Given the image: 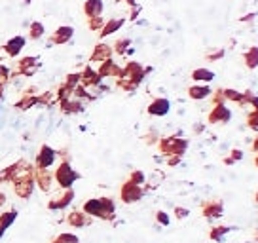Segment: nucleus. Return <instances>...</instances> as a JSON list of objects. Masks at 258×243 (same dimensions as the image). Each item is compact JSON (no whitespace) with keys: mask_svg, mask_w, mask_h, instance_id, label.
Wrapping results in <instances>:
<instances>
[{"mask_svg":"<svg viewBox=\"0 0 258 243\" xmlns=\"http://www.w3.org/2000/svg\"><path fill=\"white\" fill-rule=\"evenodd\" d=\"M82 211L89 215L91 219H101L106 222H112L116 219V203L112 198H89L84 202Z\"/></svg>","mask_w":258,"mask_h":243,"instance_id":"obj_1","label":"nucleus"},{"mask_svg":"<svg viewBox=\"0 0 258 243\" xmlns=\"http://www.w3.org/2000/svg\"><path fill=\"white\" fill-rule=\"evenodd\" d=\"M146 73H150V69H145L137 61H129L127 65L121 69V74L116 80V86L123 91H135L139 88V84L145 80Z\"/></svg>","mask_w":258,"mask_h":243,"instance_id":"obj_2","label":"nucleus"},{"mask_svg":"<svg viewBox=\"0 0 258 243\" xmlns=\"http://www.w3.org/2000/svg\"><path fill=\"white\" fill-rule=\"evenodd\" d=\"M80 173L74 169L71 158H63L61 162L57 163L55 171H53V180L57 183V187L67 190V188H73L76 180H80Z\"/></svg>","mask_w":258,"mask_h":243,"instance_id":"obj_3","label":"nucleus"},{"mask_svg":"<svg viewBox=\"0 0 258 243\" xmlns=\"http://www.w3.org/2000/svg\"><path fill=\"white\" fill-rule=\"evenodd\" d=\"M12 185H14V192H16L17 198L29 200L32 196V192H34V188H36V183H34V165L29 163V165L12 180Z\"/></svg>","mask_w":258,"mask_h":243,"instance_id":"obj_4","label":"nucleus"},{"mask_svg":"<svg viewBox=\"0 0 258 243\" xmlns=\"http://www.w3.org/2000/svg\"><path fill=\"white\" fill-rule=\"evenodd\" d=\"M188 139H182V137H177V135H171V137H160L158 141V148H160V152L165 158L167 156H184V152L188 150Z\"/></svg>","mask_w":258,"mask_h":243,"instance_id":"obj_5","label":"nucleus"},{"mask_svg":"<svg viewBox=\"0 0 258 243\" xmlns=\"http://www.w3.org/2000/svg\"><path fill=\"white\" fill-rule=\"evenodd\" d=\"M146 194V188L141 187V185H135L131 180H125L120 188V200L125 205H131V203H137L141 202Z\"/></svg>","mask_w":258,"mask_h":243,"instance_id":"obj_6","label":"nucleus"},{"mask_svg":"<svg viewBox=\"0 0 258 243\" xmlns=\"http://www.w3.org/2000/svg\"><path fill=\"white\" fill-rule=\"evenodd\" d=\"M38 69H40V61H38V57L34 55H27V57H21L19 61H17V67L16 71H12V78L14 76H34V74L38 73Z\"/></svg>","mask_w":258,"mask_h":243,"instance_id":"obj_7","label":"nucleus"},{"mask_svg":"<svg viewBox=\"0 0 258 243\" xmlns=\"http://www.w3.org/2000/svg\"><path fill=\"white\" fill-rule=\"evenodd\" d=\"M57 160V150L49 145H42L36 152V158H34V167H42V169H49L55 165Z\"/></svg>","mask_w":258,"mask_h":243,"instance_id":"obj_8","label":"nucleus"},{"mask_svg":"<svg viewBox=\"0 0 258 243\" xmlns=\"http://www.w3.org/2000/svg\"><path fill=\"white\" fill-rule=\"evenodd\" d=\"M34 183H36V188H40V192L49 194L51 187H53V173L49 169L34 167Z\"/></svg>","mask_w":258,"mask_h":243,"instance_id":"obj_9","label":"nucleus"},{"mask_svg":"<svg viewBox=\"0 0 258 243\" xmlns=\"http://www.w3.org/2000/svg\"><path fill=\"white\" fill-rule=\"evenodd\" d=\"M73 36H74L73 27L71 25H61L49 36V46H64V44H69V42L73 40Z\"/></svg>","mask_w":258,"mask_h":243,"instance_id":"obj_10","label":"nucleus"},{"mask_svg":"<svg viewBox=\"0 0 258 243\" xmlns=\"http://www.w3.org/2000/svg\"><path fill=\"white\" fill-rule=\"evenodd\" d=\"M25 46H27V38L21 36V34H17V36H12L10 40L4 42L2 49H4V53H6L8 57L16 59V57L21 55V51H23Z\"/></svg>","mask_w":258,"mask_h":243,"instance_id":"obj_11","label":"nucleus"},{"mask_svg":"<svg viewBox=\"0 0 258 243\" xmlns=\"http://www.w3.org/2000/svg\"><path fill=\"white\" fill-rule=\"evenodd\" d=\"M202 215L207 220L220 219L224 215V203L220 202V200H209V202H205L202 205Z\"/></svg>","mask_w":258,"mask_h":243,"instance_id":"obj_12","label":"nucleus"},{"mask_svg":"<svg viewBox=\"0 0 258 243\" xmlns=\"http://www.w3.org/2000/svg\"><path fill=\"white\" fill-rule=\"evenodd\" d=\"M29 165L27 160H17L16 163H12L8 167H4V169H0V185H4V183H12L14 178L21 173Z\"/></svg>","mask_w":258,"mask_h":243,"instance_id":"obj_13","label":"nucleus"},{"mask_svg":"<svg viewBox=\"0 0 258 243\" xmlns=\"http://www.w3.org/2000/svg\"><path fill=\"white\" fill-rule=\"evenodd\" d=\"M74 200V188H67L63 190V194L59 196V198H51L48 202V209L49 211H63L67 209Z\"/></svg>","mask_w":258,"mask_h":243,"instance_id":"obj_14","label":"nucleus"},{"mask_svg":"<svg viewBox=\"0 0 258 243\" xmlns=\"http://www.w3.org/2000/svg\"><path fill=\"white\" fill-rule=\"evenodd\" d=\"M230 120H232V110L226 105H215L213 110L209 112V116H207V122L213 124V126H217V124H228Z\"/></svg>","mask_w":258,"mask_h":243,"instance_id":"obj_15","label":"nucleus"},{"mask_svg":"<svg viewBox=\"0 0 258 243\" xmlns=\"http://www.w3.org/2000/svg\"><path fill=\"white\" fill-rule=\"evenodd\" d=\"M32 106H38V93H36V88L27 89L23 95H21V99L14 105V108L23 112V110H29Z\"/></svg>","mask_w":258,"mask_h":243,"instance_id":"obj_16","label":"nucleus"},{"mask_svg":"<svg viewBox=\"0 0 258 243\" xmlns=\"http://www.w3.org/2000/svg\"><path fill=\"white\" fill-rule=\"evenodd\" d=\"M114 53L112 46H108L105 42H99L93 51H91V55H89V63H103L106 59H110Z\"/></svg>","mask_w":258,"mask_h":243,"instance_id":"obj_17","label":"nucleus"},{"mask_svg":"<svg viewBox=\"0 0 258 243\" xmlns=\"http://www.w3.org/2000/svg\"><path fill=\"white\" fill-rule=\"evenodd\" d=\"M148 114L150 116H158V118H161V116H167L171 110V103H169V99H165V97H156L148 105Z\"/></svg>","mask_w":258,"mask_h":243,"instance_id":"obj_18","label":"nucleus"},{"mask_svg":"<svg viewBox=\"0 0 258 243\" xmlns=\"http://www.w3.org/2000/svg\"><path fill=\"white\" fill-rule=\"evenodd\" d=\"M67 224L73 228H86L91 224V217L86 215L82 209H74L67 215Z\"/></svg>","mask_w":258,"mask_h":243,"instance_id":"obj_19","label":"nucleus"},{"mask_svg":"<svg viewBox=\"0 0 258 243\" xmlns=\"http://www.w3.org/2000/svg\"><path fill=\"white\" fill-rule=\"evenodd\" d=\"M101 76H99V73H97L93 67H86L84 71L80 73V86H84V88H95V86H99L101 84Z\"/></svg>","mask_w":258,"mask_h":243,"instance_id":"obj_20","label":"nucleus"},{"mask_svg":"<svg viewBox=\"0 0 258 243\" xmlns=\"http://www.w3.org/2000/svg\"><path fill=\"white\" fill-rule=\"evenodd\" d=\"M213 89L209 88V84H194L188 88V97L192 101H203V99L211 97Z\"/></svg>","mask_w":258,"mask_h":243,"instance_id":"obj_21","label":"nucleus"},{"mask_svg":"<svg viewBox=\"0 0 258 243\" xmlns=\"http://www.w3.org/2000/svg\"><path fill=\"white\" fill-rule=\"evenodd\" d=\"M97 73H99L101 78H108V76H116V78H118V76L121 74V69L114 63L112 57H110V59H106V61H103V63H99Z\"/></svg>","mask_w":258,"mask_h":243,"instance_id":"obj_22","label":"nucleus"},{"mask_svg":"<svg viewBox=\"0 0 258 243\" xmlns=\"http://www.w3.org/2000/svg\"><path fill=\"white\" fill-rule=\"evenodd\" d=\"M125 23V19L123 17H112V19H106L105 27L99 31V38H106V36H110L114 34L116 31H120L121 27Z\"/></svg>","mask_w":258,"mask_h":243,"instance_id":"obj_23","label":"nucleus"},{"mask_svg":"<svg viewBox=\"0 0 258 243\" xmlns=\"http://www.w3.org/2000/svg\"><path fill=\"white\" fill-rule=\"evenodd\" d=\"M59 108L63 114H78L84 110V103L76 97H69L64 101H59Z\"/></svg>","mask_w":258,"mask_h":243,"instance_id":"obj_24","label":"nucleus"},{"mask_svg":"<svg viewBox=\"0 0 258 243\" xmlns=\"http://www.w3.org/2000/svg\"><path fill=\"white\" fill-rule=\"evenodd\" d=\"M105 12V2L103 0H86L84 2V14L86 17H97V16H103Z\"/></svg>","mask_w":258,"mask_h":243,"instance_id":"obj_25","label":"nucleus"},{"mask_svg":"<svg viewBox=\"0 0 258 243\" xmlns=\"http://www.w3.org/2000/svg\"><path fill=\"white\" fill-rule=\"evenodd\" d=\"M192 80L198 82V84H209V82L215 80V73L209 71V69L200 67V69H194L192 71Z\"/></svg>","mask_w":258,"mask_h":243,"instance_id":"obj_26","label":"nucleus"},{"mask_svg":"<svg viewBox=\"0 0 258 243\" xmlns=\"http://www.w3.org/2000/svg\"><path fill=\"white\" fill-rule=\"evenodd\" d=\"M243 61H245V67H247V69L254 71L258 67V46H250V48L245 51Z\"/></svg>","mask_w":258,"mask_h":243,"instance_id":"obj_27","label":"nucleus"},{"mask_svg":"<svg viewBox=\"0 0 258 243\" xmlns=\"http://www.w3.org/2000/svg\"><path fill=\"white\" fill-rule=\"evenodd\" d=\"M12 80V71H10L8 65L0 63V101L4 99V91H6V86L8 82Z\"/></svg>","mask_w":258,"mask_h":243,"instance_id":"obj_28","label":"nucleus"},{"mask_svg":"<svg viewBox=\"0 0 258 243\" xmlns=\"http://www.w3.org/2000/svg\"><path fill=\"white\" fill-rule=\"evenodd\" d=\"M16 219H17V209H6V211H2L0 213V226L4 228V230H8L14 222H16Z\"/></svg>","mask_w":258,"mask_h":243,"instance_id":"obj_29","label":"nucleus"},{"mask_svg":"<svg viewBox=\"0 0 258 243\" xmlns=\"http://www.w3.org/2000/svg\"><path fill=\"white\" fill-rule=\"evenodd\" d=\"M57 103V95H55V89H49V91H42L38 93V106H53Z\"/></svg>","mask_w":258,"mask_h":243,"instance_id":"obj_30","label":"nucleus"},{"mask_svg":"<svg viewBox=\"0 0 258 243\" xmlns=\"http://www.w3.org/2000/svg\"><path fill=\"white\" fill-rule=\"evenodd\" d=\"M44 33H46V27H44L42 21H32L29 25V38L31 40H40L42 36H44Z\"/></svg>","mask_w":258,"mask_h":243,"instance_id":"obj_31","label":"nucleus"},{"mask_svg":"<svg viewBox=\"0 0 258 243\" xmlns=\"http://www.w3.org/2000/svg\"><path fill=\"white\" fill-rule=\"evenodd\" d=\"M232 230H234V226H213L209 232V237L213 241H222L224 235L228 234V232H232Z\"/></svg>","mask_w":258,"mask_h":243,"instance_id":"obj_32","label":"nucleus"},{"mask_svg":"<svg viewBox=\"0 0 258 243\" xmlns=\"http://www.w3.org/2000/svg\"><path fill=\"white\" fill-rule=\"evenodd\" d=\"M112 46H114L112 49L118 55H125L127 51H131V40H129V38H118Z\"/></svg>","mask_w":258,"mask_h":243,"instance_id":"obj_33","label":"nucleus"},{"mask_svg":"<svg viewBox=\"0 0 258 243\" xmlns=\"http://www.w3.org/2000/svg\"><path fill=\"white\" fill-rule=\"evenodd\" d=\"M224 97H226V101H232V103H237V105L243 106V91H235V89L226 88Z\"/></svg>","mask_w":258,"mask_h":243,"instance_id":"obj_34","label":"nucleus"},{"mask_svg":"<svg viewBox=\"0 0 258 243\" xmlns=\"http://www.w3.org/2000/svg\"><path fill=\"white\" fill-rule=\"evenodd\" d=\"M106 19L103 16H97V17H89L88 19V29L89 31H95V33H99L103 27H105Z\"/></svg>","mask_w":258,"mask_h":243,"instance_id":"obj_35","label":"nucleus"},{"mask_svg":"<svg viewBox=\"0 0 258 243\" xmlns=\"http://www.w3.org/2000/svg\"><path fill=\"white\" fill-rule=\"evenodd\" d=\"M57 239L61 243H80V237L76 234H73V232H63V234L57 235Z\"/></svg>","mask_w":258,"mask_h":243,"instance_id":"obj_36","label":"nucleus"},{"mask_svg":"<svg viewBox=\"0 0 258 243\" xmlns=\"http://www.w3.org/2000/svg\"><path fill=\"white\" fill-rule=\"evenodd\" d=\"M127 180H131V183H135V185H141V187H143V185L146 183V175L143 173V171H139V169L131 171V175H129Z\"/></svg>","mask_w":258,"mask_h":243,"instance_id":"obj_37","label":"nucleus"},{"mask_svg":"<svg viewBox=\"0 0 258 243\" xmlns=\"http://www.w3.org/2000/svg\"><path fill=\"white\" fill-rule=\"evenodd\" d=\"M64 84L67 86H71V88H76L78 84H80V73H71L67 74V78H64Z\"/></svg>","mask_w":258,"mask_h":243,"instance_id":"obj_38","label":"nucleus"},{"mask_svg":"<svg viewBox=\"0 0 258 243\" xmlns=\"http://www.w3.org/2000/svg\"><path fill=\"white\" fill-rule=\"evenodd\" d=\"M213 97V105H226V97H224V89H217L211 93Z\"/></svg>","mask_w":258,"mask_h":243,"instance_id":"obj_39","label":"nucleus"},{"mask_svg":"<svg viewBox=\"0 0 258 243\" xmlns=\"http://www.w3.org/2000/svg\"><path fill=\"white\" fill-rule=\"evenodd\" d=\"M156 220H158V224H161V226H169L171 224L169 215L165 211H156Z\"/></svg>","mask_w":258,"mask_h":243,"instance_id":"obj_40","label":"nucleus"},{"mask_svg":"<svg viewBox=\"0 0 258 243\" xmlns=\"http://www.w3.org/2000/svg\"><path fill=\"white\" fill-rule=\"evenodd\" d=\"M241 158H243L241 150H239V148H234V150H232V154H230V158H226V160H224V163H226V165H232L234 162H239Z\"/></svg>","mask_w":258,"mask_h":243,"instance_id":"obj_41","label":"nucleus"},{"mask_svg":"<svg viewBox=\"0 0 258 243\" xmlns=\"http://www.w3.org/2000/svg\"><path fill=\"white\" fill-rule=\"evenodd\" d=\"M247 124H249L250 130H258V110H252L247 116Z\"/></svg>","mask_w":258,"mask_h":243,"instance_id":"obj_42","label":"nucleus"},{"mask_svg":"<svg viewBox=\"0 0 258 243\" xmlns=\"http://www.w3.org/2000/svg\"><path fill=\"white\" fill-rule=\"evenodd\" d=\"M205 57H207V61H218V59H222V57H224V49L222 48L213 49V51H209Z\"/></svg>","mask_w":258,"mask_h":243,"instance_id":"obj_43","label":"nucleus"},{"mask_svg":"<svg viewBox=\"0 0 258 243\" xmlns=\"http://www.w3.org/2000/svg\"><path fill=\"white\" fill-rule=\"evenodd\" d=\"M175 217H177L178 220H182V219H188L190 217V209H186V207H175Z\"/></svg>","mask_w":258,"mask_h":243,"instance_id":"obj_44","label":"nucleus"},{"mask_svg":"<svg viewBox=\"0 0 258 243\" xmlns=\"http://www.w3.org/2000/svg\"><path fill=\"white\" fill-rule=\"evenodd\" d=\"M180 160H182V156H167V165H169V167H175V165L180 163Z\"/></svg>","mask_w":258,"mask_h":243,"instance_id":"obj_45","label":"nucleus"},{"mask_svg":"<svg viewBox=\"0 0 258 243\" xmlns=\"http://www.w3.org/2000/svg\"><path fill=\"white\" fill-rule=\"evenodd\" d=\"M4 203H6V194H4L2 190H0V207H2Z\"/></svg>","mask_w":258,"mask_h":243,"instance_id":"obj_46","label":"nucleus"},{"mask_svg":"<svg viewBox=\"0 0 258 243\" xmlns=\"http://www.w3.org/2000/svg\"><path fill=\"white\" fill-rule=\"evenodd\" d=\"M252 150H254V152L258 154V137L254 139V143H252Z\"/></svg>","mask_w":258,"mask_h":243,"instance_id":"obj_47","label":"nucleus"},{"mask_svg":"<svg viewBox=\"0 0 258 243\" xmlns=\"http://www.w3.org/2000/svg\"><path fill=\"white\" fill-rule=\"evenodd\" d=\"M4 232H6V230H4V228L0 226V239H2V235H4Z\"/></svg>","mask_w":258,"mask_h":243,"instance_id":"obj_48","label":"nucleus"},{"mask_svg":"<svg viewBox=\"0 0 258 243\" xmlns=\"http://www.w3.org/2000/svg\"><path fill=\"white\" fill-rule=\"evenodd\" d=\"M254 165L258 167V154H256V158H254Z\"/></svg>","mask_w":258,"mask_h":243,"instance_id":"obj_49","label":"nucleus"},{"mask_svg":"<svg viewBox=\"0 0 258 243\" xmlns=\"http://www.w3.org/2000/svg\"><path fill=\"white\" fill-rule=\"evenodd\" d=\"M51 243H61V241H59V239L55 237V239H51Z\"/></svg>","mask_w":258,"mask_h":243,"instance_id":"obj_50","label":"nucleus"},{"mask_svg":"<svg viewBox=\"0 0 258 243\" xmlns=\"http://www.w3.org/2000/svg\"><path fill=\"white\" fill-rule=\"evenodd\" d=\"M32 0H25V4H27V6H29V4H31Z\"/></svg>","mask_w":258,"mask_h":243,"instance_id":"obj_51","label":"nucleus"},{"mask_svg":"<svg viewBox=\"0 0 258 243\" xmlns=\"http://www.w3.org/2000/svg\"><path fill=\"white\" fill-rule=\"evenodd\" d=\"M254 200H256V203H258V190H256V194H254Z\"/></svg>","mask_w":258,"mask_h":243,"instance_id":"obj_52","label":"nucleus"}]
</instances>
